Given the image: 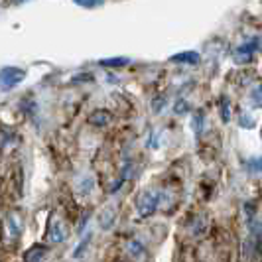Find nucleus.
<instances>
[{"label":"nucleus","instance_id":"obj_1","mask_svg":"<svg viewBox=\"0 0 262 262\" xmlns=\"http://www.w3.org/2000/svg\"><path fill=\"white\" fill-rule=\"evenodd\" d=\"M160 201H162V193L158 189H150L148 187L144 191H140V195L136 197V211H138V215L140 217L154 215L158 205H160Z\"/></svg>","mask_w":262,"mask_h":262},{"label":"nucleus","instance_id":"obj_2","mask_svg":"<svg viewBox=\"0 0 262 262\" xmlns=\"http://www.w3.org/2000/svg\"><path fill=\"white\" fill-rule=\"evenodd\" d=\"M26 79V69L4 66L0 69V91H12Z\"/></svg>","mask_w":262,"mask_h":262},{"label":"nucleus","instance_id":"obj_3","mask_svg":"<svg viewBox=\"0 0 262 262\" xmlns=\"http://www.w3.org/2000/svg\"><path fill=\"white\" fill-rule=\"evenodd\" d=\"M67 227L61 219H53L50 227H48V233H46V241L50 245H61L63 241L67 238Z\"/></svg>","mask_w":262,"mask_h":262},{"label":"nucleus","instance_id":"obj_4","mask_svg":"<svg viewBox=\"0 0 262 262\" xmlns=\"http://www.w3.org/2000/svg\"><path fill=\"white\" fill-rule=\"evenodd\" d=\"M115 221H117V209L113 205H108L99 213V227L103 231H111L115 227Z\"/></svg>","mask_w":262,"mask_h":262},{"label":"nucleus","instance_id":"obj_5","mask_svg":"<svg viewBox=\"0 0 262 262\" xmlns=\"http://www.w3.org/2000/svg\"><path fill=\"white\" fill-rule=\"evenodd\" d=\"M48 256V247L43 245H34L24 252V262H43Z\"/></svg>","mask_w":262,"mask_h":262},{"label":"nucleus","instance_id":"obj_6","mask_svg":"<svg viewBox=\"0 0 262 262\" xmlns=\"http://www.w3.org/2000/svg\"><path fill=\"white\" fill-rule=\"evenodd\" d=\"M95 187V180H93L91 173H85V176H79L77 182H75V191L79 195H89Z\"/></svg>","mask_w":262,"mask_h":262},{"label":"nucleus","instance_id":"obj_7","mask_svg":"<svg viewBox=\"0 0 262 262\" xmlns=\"http://www.w3.org/2000/svg\"><path fill=\"white\" fill-rule=\"evenodd\" d=\"M170 61H173V63H185V66H197L201 61V55L197 52H182L171 55Z\"/></svg>","mask_w":262,"mask_h":262},{"label":"nucleus","instance_id":"obj_8","mask_svg":"<svg viewBox=\"0 0 262 262\" xmlns=\"http://www.w3.org/2000/svg\"><path fill=\"white\" fill-rule=\"evenodd\" d=\"M6 231H8V235L12 236V238L20 236V233H22V219H20L18 213H10L6 217Z\"/></svg>","mask_w":262,"mask_h":262},{"label":"nucleus","instance_id":"obj_9","mask_svg":"<svg viewBox=\"0 0 262 262\" xmlns=\"http://www.w3.org/2000/svg\"><path fill=\"white\" fill-rule=\"evenodd\" d=\"M256 48H258V39H250L247 43H243L238 50H236V61H249L250 59V53L256 52Z\"/></svg>","mask_w":262,"mask_h":262},{"label":"nucleus","instance_id":"obj_10","mask_svg":"<svg viewBox=\"0 0 262 262\" xmlns=\"http://www.w3.org/2000/svg\"><path fill=\"white\" fill-rule=\"evenodd\" d=\"M113 120V117H111V113L108 111H93L91 115H89V124H93V126H106L108 122Z\"/></svg>","mask_w":262,"mask_h":262},{"label":"nucleus","instance_id":"obj_11","mask_svg":"<svg viewBox=\"0 0 262 262\" xmlns=\"http://www.w3.org/2000/svg\"><path fill=\"white\" fill-rule=\"evenodd\" d=\"M126 250H128V254H130L132 258H138V256H142L144 254V243L142 241H138V238H130L128 243H126Z\"/></svg>","mask_w":262,"mask_h":262},{"label":"nucleus","instance_id":"obj_12","mask_svg":"<svg viewBox=\"0 0 262 262\" xmlns=\"http://www.w3.org/2000/svg\"><path fill=\"white\" fill-rule=\"evenodd\" d=\"M203 124H205V113L203 111H197L195 115H193V118H191V128H193L197 138L203 134Z\"/></svg>","mask_w":262,"mask_h":262},{"label":"nucleus","instance_id":"obj_13","mask_svg":"<svg viewBox=\"0 0 262 262\" xmlns=\"http://www.w3.org/2000/svg\"><path fill=\"white\" fill-rule=\"evenodd\" d=\"M130 63V59L128 57H111V59H101L99 61V66L103 67H124Z\"/></svg>","mask_w":262,"mask_h":262},{"label":"nucleus","instance_id":"obj_14","mask_svg":"<svg viewBox=\"0 0 262 262\" xmlns=\"http://www.w3.org/2000/svg\"><path fill=\"white\" fill-rule=\"evenodd\" d=\"M219 113H221V120L227 124V122L231 120V103H229L227 97H221V99H219Z\"/></svg>","mask_w":262,"mask_h":262},{"label":"nucleus","instance_id":"obj_15","mask_svg":"<svg viewBox=\"0 0 262 262\" xmlns=\"http://www.w3.org/2000/svg\"><path fill=\"white\" fill-rule=\"evenodd\" d=\"M245 168H247L250 173H260V171H262V156L245 160Z\"/></svg>","mask_w":262,"mask_h":262},{"label":"nucleus","instance_id":"obj_16","mask_svg":"<svg viewBox=\"0 0 262 262\" xmlns=\"http://www.w3.org/2000/svg\"><path fill=\"white\" fill-rule=\"evenodd\" d=\"M91 238H93L91 233H87V235L83 236V241H81V243L77 245V249L73 250V258H79V256H81V254H83V252L87 250V247H89V243H91Z\"/></svg>","mask_w":262,"mask_h":262},{"label":"nucleus","instance_id":"obj_17","mask_svg":"<svg viewBox=\"0 0 262 262\" xmlns=\"http://www.w3.org/2000/svg\"><path fill=\"white\" fill-rule=\"evenodd\" d=\"M250 101L254 106H262V83L256 85L252 91H250Z\"/></svg>","mask_w":262,"mask_h":262},{"label":"nucleus","instance_id":"obj_18","mask_svg":"<svg viewBox=\"0 0 262 262\" xmlns=\"http://www.w3.org/2000/svg\"><path fill=\"white\" fill-rule=\"evenodd\" d=\"M173 113L176 115H187L189 113V103L185 99H178L176 105H173Z\"/></svg>","mask_w":262,"mask_h":262},{"label":"nucleus","instance_id":"obj_19","mask_svg":"<svg viewBox=\"0 0 262 262\" xmlns=\"http://www.w3.org/2000/svg\"><path fill=\"white\" fill-rule=\"evenodd\" d=\"M238 124H241L243 128H254V120H252V117H250L249 113H243V115H241Z\"/></svg>","mask_w":262,"mask_h":262},{"label":"nucleus","instance_id":"obj_20","mask_svg":"<svg viewBox=\"0 0 262 262\" xmlns=\"http://www.w3.org/2000/svg\"><path fill=\"white\" fill-rule=\"evenodd\" d=\"M243 209H245V215H247V223H249V221H252V219L256 217V211H254L256 207H254V203H252V201H247Z\"/></svg>","mask_w":262,"mask_h":262},{"label":"nucleus","instance_id":"obj_21","mask_svg":"<svg viewBox=\"0 0 262 262\" xmlns=\"http://www.w3.org/2000/svg\"><path fill=\"white\" fill-rule=\"evenodd\" d=\"M77 6H83V8H97L103 4V0H73Z\"/></svg>","mask_w":262,"mask_h":262},{"label":"nucleus","instance_id":"obj_22","mask_svg":"<svg viewBox=\"0 0 262 262\" xmlns=\"http://www.w3.org/2000/svg\"><path fill=\"white\" fill-rule=\"evenodd\" d=\"M164 106H166V95H160V97H156V99L152 101V111H154V113H160Z\"/></svg>","mask_w":262,"mask_h":262},{"label":"nucleus","instance_id":"obj_23","mask_svg":"<svg viewBox=\"0 0 262 262\" xmlns=\"http://www.w3.org/2000/svg\"><path fill=\"white\" fill-rule=\"evenodd\" d=\"M89 217H91V213H89V211L85 213V217H81V221H79V227H77V233H79V235H81V233H83V231L87 229V221H89Z\"/></svg>","mask_w":262,"mask_h":262},{"label":"nucleus","instance_id":"obj_24","mask_svg":"<svg viewBox=\"0 0 262 262\" xmlns=\"http://www.w3.org/2000/svg\"><path fill=\"white\" fill-rule=\"evenodd\" d=\"M81 81H85V83H87V81H93V75H91V73H85V75H77V77H73V81H71V83H81Z\"/></svg>","mask_w":262,"mask_h":262},{"label":"nucleus","instance_id":"obj_25","mask_svg":"<svg viewBox=\"0 0 262 262\" xmlns=\"http://www.w3.org/2000/svg\"><path fill=\"white\" fill-rule=\"evenodd\" d=\"M14 4H22V2H28V0H12Z\"/></svg>","mask_w":262,"mask_h":262},{"label":"nucleus","instance_id":"obj_26","mask_svg":"<svg viewBox=\"0 0 262 262\" xmlns=\"http://www.w3.org/2000/svg\"><path fill=\"white\" fill-rule=\"evenodd\" d=\"M260 138H262V126H260Z\"/></svg>","mask_w":262,"mask_h":262},{"label":"nucleus","instance_id":"obj_27","mask_svg":"<svg viewBox=\"0 0 262 262\" xmlns=\"http://www.w3.org/2000/svg\"><path fill=\"white\" fill-rule=\"evenodd\" d=\"M117 262H124V260H117Z\"/></svg>","mask_w":262,"mask_h":262}]
</instances>
